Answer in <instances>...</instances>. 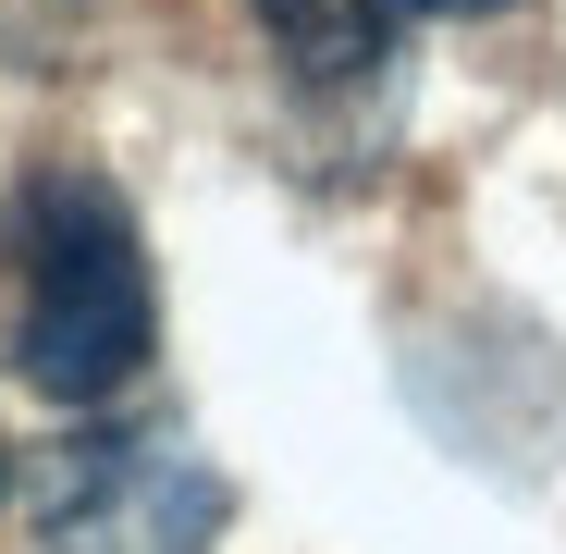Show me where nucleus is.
Masks as SVG:
<instances>
[{"label":"nucleus","instance_id":"obj_4","mask_svg":"<svg viewBox=\"0 0 566 554\" xmlns=\"http://www.w3.org/2000/svg\"><path fill=\"white\" fill-rule=\"evenodd\" d=\"M0 505H13V443H0Z\"/></svg>","mask_w":566,"mask_h":554},{"label":"nucleus","instance_id":"obj_3","mask_svg":"<svg viewBox=\"0 0 566 554\" xmlns=\"http://www.w3.org/2000/svg\"><path fill=\"white\" fill-rule=\"evenodd\" d=\"M247 13L271 25V50L296 62V74L345 86V74H369V62H395L407 25H431V13H493V0H247Z\"/></svg>","mask_w":566,"mask_h":554},{"label":"nucleus","instance_id":"obj_2","mask_svg":"<svg viewBox=\"0 0 566 554\" xmlns=\"http://www.w3.org/2000/svg\"><path fill=\"white\" fill-rule=\"evenodd\" d=\"M222 481L172 431H99L50 469V554H210Z\"/></svg>","mask_w":566,"mask_h":554},{"label":"nucleus","instance_id":"obj_1","mask_svg":"<svg viewBox=\"0 0 566 554\" xmlns=\"http://www.w3.org/2000/svg\"><path fill=\"white\" fill-rule=\"evenodd\" d=\"M160 345L136 210L99 173L38 160L0 198V369L50 407H112Z\"/></svg>","mask_w":566,"mask_h":554}]
</instances>
